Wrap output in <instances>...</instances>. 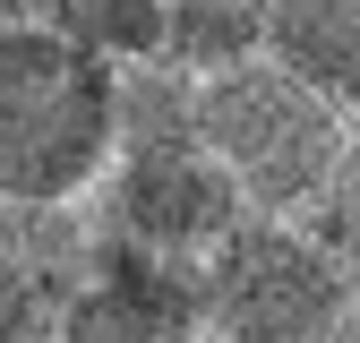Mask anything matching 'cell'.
Listing matches in <instances>:
<instances>
[{
    "label": "cell",
    "instance_id": "obj_1",
    "mask_svg": "<svg viewBox=\"0 0 360 343\" xmlns=\"http://www.w3.org/2000/svg\"><path fill=\"white\" fill-rule=\"evenodd\" d=\"M112 172V60L43 18H0V198L69 206Z\"/></svg>",
    "mask_w": 360,
    "mask_h": 343
},
{
    "label": "cell",
    "instance_id": "obj_2",
    "mask_svg": "<svg viewBox=\"0 0 360 343\" xmlns=\"http://www.w3.org/2000/svg\"><path fill=\"white\" fill-rule=\"evenodd\" d=\"M343 138L352 120L266 52L198 86V155L232 181L240 214H300L335 172Z\"/></svg>",
    "mask_w": 360,
    "mask_h": 343
},
{
    "label": "cell",
    "instance_id": "obj_3",
    "mask_svg": "<svg viewBox=\"0 0 360 343\" xmlns=\"http://www.w3.org/2000/svg\"><path fill=\"white\" fill-rule=\"evenodd\" d=\"M206 335L214 343H309L326 318H343L360 283L309 240L300 214H240L206 257Z\"/></svg>",
    "mask_w": 360,
    "mask_h": 343
},
{
    "label": "cell",
    "instance_id": "obj_4",
    "mask_svg": "<svg viewBox=\"0 0 360 343\" xmlns=\"http://www.w3.org/2000/svg\"><path fill=\"white\" fill-rule=\"evenodd\" d=\"M198 335H206L198 257L95 232V249H86V266L60 300V343H198Z\"/></svg>",
    "mask_w": 360,
    "mask_h": 343
},
{
    "label": "cell",
    "instance_id": "obj_5",
    "mask_svg": "<svg viewBox=\"0 0 360 343\" xmlns=\"http://www.w3.org/2000/svg\"><path fill=\"white\" fill-rule=\"evenodd\" d=\"M86 224L112 232V240L206 257L240 224V198H232V181H223L198 146H180V155H112V172L86 189Z\"/></svg>",
    "mask_w": 360,
    "mask_h": 343
},
{
    "label": "cell",
    "instance_id": "obj_6",
    "mask_svg": "<svg viewBox=\"0 0 360 343\" xmlns=\"http://www.w3.org/2000/svg\"><path fill=\"white\" fill-rule=\"evenodd\" d=\"M266 60H283L309 95H326L360 129V0H257Z\"/></svg>",
    "mask_w": 360,
    "mask_h": 343
},
{
    "label": "cell",
    "instance_id": "obj_7",
    "mask_svg": "<svg viewBox=\"0 0 360 343\" xmlns=\"http://www.w3.org/2000/svg\"><path fill=\"white\" fill-rule=\"evenodd\" d=\"M266 52V9L257 0H163V26H155V52L163 69H180L189 86L223 77Z\"/></svg>",
    "mask_w": 360,
    "mask_h": 343
},
{
    "label": "cell",
    "instance_id": "obj_8",
    "mask_svg": "<svg viewBox=\"0 0 360 343\" xmlns=\"http://www.w3.org/2000/svg\"><path fill=\"white\" fill-rule=\"evenodd\" d=\"M34 18L69 34L77 52H95V60H146L155 52V26H163V0H34Z\"/></svg>",
    "mask_w": 360,
    "mask_h": 343
},
{
    "label": "cell",
    "instance_id": "obj_9",
    "mask_svg": "<svg viewBox=\"0 0 360 343\" xmlns=\"http://www.w3.org/2000/svg\"><path fill=\"white\" fill-rule=\"evenodd\" d=\"M300 224H309V240H318L335 266L360 283V129L343 138V155H335V172L318 181V198L300 206Z\"/></svg>",
    "mask_w": 360,
    "mask_h": 343
},
{
    "label": "cell",
    "instance_id": "obj_10",
    "mask_svg": "<svg viewBox=\"0 0 360 343\" xmlns=\"http://www.w3.org/2000/svg\"><path fill=\"white\" fill-rule=\"evenodd\" d=\"M0 343H60V283H43L0 232Z\"/></svg>",
    "mask_w": 360,
    "mask_h": 343
},
{
    "label": "cell",
    "instance_id": "obj_11",
    "mask_svg": "<svg viewBox=\"0 0 360 343\" xmlns=\"http://www.w3.org/2000/svg\"><path fill=\"white\" fill-rule=\"evenodd\" d=\"M309 343H360V300H352V309H343V318H326V326H318V335H309Z\"/></svg>",
    "mask_w": 360,
    "mask_h": 343
},
{
    "label": "cell",
    "instance_id": "obj_12",
    "mask_svg": "<svg viewBox=\"0 0 360 343\" xmlns=\"http://www.w3.org/2000/svg\"><path fill=\"white\" fill-rule=\"evenodd\" d=\"M0 18H34V0H0Z\"/></svg>",
    "mask_w": 360,
    "mask_h": 343
},
{
    "label": "cell",
    "instance_id": "obj_13",
    "mask_svg": "<svg viewBox=\"0 0 360 343\" xmlns=\"http://www.w3.org/2000/svg\"><path fill=\"white\" fill-rule=\"evenodd\" d=\"M0 232H9V198H0Z\"/></svg>",
    "mask_w": 360,
    "mask_h": 343
},
{
    "label": "cell",
    "instance_id": "obj_14",
    "mask_svg": "<svg viewBox=\"0 0 360 343\" xmlns=\"http://www.w3.org/2000/svg\"><path fill=\"white\" fill-rule=\"evenodd\" d=\"M198 343H214V335H198Z\"/></svg>",
    "mask_w": 360,
    "mask_h": 343
}]
</instances>
